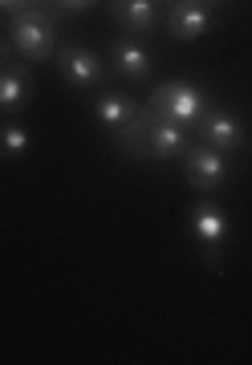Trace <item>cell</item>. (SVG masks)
Masks as SVG:
<instances>
[{"label": "cell", "mask_w": 252, "mask_h": 365, "mask_svg": "<svg viewBox=\"0 0 252 365\" xmlns=\"http://www.w3.org/2000/svg\"><path fill=\"white\" fill-rule=\"evenodd\" d=\"M9 33H13V37H9L13 49L21 53L25 61H45V57H54V49H57V25L41 4L16 13L13 25H9Z\"/></svg>", "instance_id": "1"}, {"label": "cell", "mask_w": 252, "mask_h": 365, "mask_svg": "<svg viewBox=\"0 0 252 365\" xmlns=\"http://www.w3.org/2000/svg\"><path fill=\"white\" fill-rule=\"evenodd\" d=\"M183 155H187L183 126L175 118L155 110V122H151V158H183Z\"/></svg>", "instance_id": "8"}, {"label": "cell", "mask_w": 252, "mask_h": 365, "mask_svg": "<svg viewBox=\"0 0 252 365\" xmlns=\"http://www.w3.org/2000/svg\"><path fill=\"white\" fill-rule=\"evenodd\" d=\"M151 110L175 118L179 126H199V118L208 114V98L203 90L187 86V81H159L151 93Z\"/></svg>", "instance_id": "2"}, {"label": "cell", "mask_w": 252, "mask_h": 365, "mask_svg": "<svg viewBox=\"0 0 252 365\" xmlns=\"http://www.w3.org/2000/svg\"><path fill=\"white\" fill-rule=\"evenodd\" d=\"M212 13H208V0H175L171 13H167V29L175 41H196L208 33Z\"/></svg>", "instance_id": "6"}, {"label": "cell", "mask_w": 252, "mask_h": 365, "mask_svg": "<svg viewBox=\"0 0 252 365\" xmlns=\"http://www.w3.org/2000/svg\"><path fill=\"white\" fill-rule=\"evenodd\" d=\"M183 175L187 182L196 187V191H203V195H212V191H220L228 182V155L224 150H216V146H191L183 155Z\"/></svg>", "instance_id": "3"}, {"label": "cell", "mask_w": 252, "mask_h": 365, "mask_svg": "<svg viewBox=\"0 0 252 365\" xmlns=\"http://www.w3.org/2000/svg\"><path fill=\"white\" fill-rule=\"evenodd\" d=\"M110 66L119 69L122 78L143 81L146 73H151V53L138 49L131 37H114V45H110Z\"/></svg>", "instance_id": "11"}, {"label": "cell", "mask_w": 252, "mask_h": 365, "mask_svg": "<svg viewBox=\"0 0 252 365\" xmlns=\"http://www.w3.org/2000/svg\"><path fill=\"white\" fill-rule=\"evenodd\" d=\"M187 223H191V235L203 244V260L216 264L220 260V248L228 244V215L216 203H199V207H191Z\"/></svg>", "instance_id": "4"}, {"label": "cell", "mask_w": 252, "mask_h": 365, "mask_svg": "<svg viewBox=\"0 0 252 365\" xmlns=\"http://www.w3.org/2000/svg\"><path fill=\"white\" fill-rule=\"evenodd\" d=\"M110 16L126 33H151L155 29V0H110Z\"/></svg>", "instance_id": "12"}, {"label": "cell", "mask_w": 252, "mask_h": 365, "mask_svg": "<svg viewBox=\"0 0 252 365\" xmlns=\"http://www.w3.org/2000/svg\"><path fill=\"white\" fill-rule=\"evenodd\" d=\"M0 9H4V13H25V9H37V0H0Z\"/></svg>", "instance_id": "15"}, {"label": "cell", "mask_w": 252, "mask_h": 365, "mask_svg": "<svg viewBox=\"0 0 252 365\" xmlns=\"http://www.w3.org/2000/svg\"><path fill=\"white\" fill-rule=\"evenodd\" d=\"M94 114H98V122L106 126L110 134H119L126 122H131L134 114H138V106L126 98V93H106V98H98V106H94Z\"/></svg>", "instance_id": "13"}, {"label": "cell", "mask_w": 252, "mask_h": 365, "mask_svg": "<svg viewBox=\"0 0 252 365\" xmlns=\"http://www.w3.org/2000/svg\"><path fill=\"white\" fill-rule=\"evenodd\" d=\"M29 98H33V78H29L25 66H4L0 69V110L4 114H16V110H25Z\"/></svg>", "instance_id": "9"}, {"label": "cell", "mask_w": 252, "mask_h": 365, "mask_svg": "<svg viewBox=\"0 0 252 365\" xmlns=\"http://www.w3.org/2000/svg\"><path fill=\"white\" fill-rule=\"evenodd\" d=\"M199 134H203L208 146L224 150V155H232V150L244 146V122L236 114H224V110H212V114L199 118Z\"/></svg>", "instance_id": "7"}, {"label": "cell", "mask_w": 252, "mask_h": 365, "mask_svg": "<svg viewBox=\"0 0 252 365\" xmlns=\"http://www.w3.org/2000/svg\"><path fill=\"white\" fill-rule=\"evenodd\" d=\"M57 69L66 73V81L74 86V90H90V86H98V81L106 78L102 57H98L94 49H86V45H61V53H57Z\"/></svg>", "instance_id": "5"}, {"label": "cell", "mask_w": 252, "mask_h": 365, "mask_svg": "<svg viewBox=\"0 0 252 365\" xmlns=\"http://www.w3.org/2000/svg\"><path fill=\"white\" fill-rule=\"evenodd\" d=\"M25 150H29V130L25 126H16V122L0 126V155L4 158H21Z\"/></svg>", "instance_id": "14"}, {"label": "cell", "mask_w": 252, "mask_h": 365, "mask_svg": "<svg viewBox=\"0 0 252 365\" xmlns=\"http://www.w3.org/2000/svg\"><path fill=\"white\" fill-rule=\"evenodd\" d=\"M151 122H155V110H143V106H138V114L114 134V143H119L131 158H143L146 163V158H151Z\"/></svg>", "instance_id": "10"}, {"label": "cell", "mask_w": 252, "mask_h": 365, "mask_svg": "<svg viewBox=\"0 0 252 365\" xmlns=\"http://www.w3.org/2000/svg\"><path fill=\"white\" fill-rule=\"evenodd\" d=\"M57 9H66V13H81V9H90L94 0H54Z\"/></svg>", "instance_id": "16"}, {"label": "cell", "mask_w": 252, "mask_h": 365, "mask_svg": "<svg viewBox=\"0 0 252 365\" xmlns=\"http://www.w3.org/2000/svg\"><path fill=\"white\" fill-rule=\"evenodd\" d=\"M13 66V41H0V69Z\"/></svg>", "instance_id": "17"}]
</instances>
